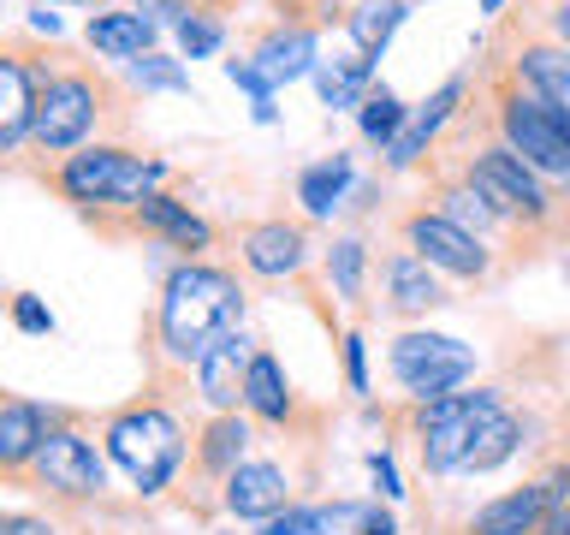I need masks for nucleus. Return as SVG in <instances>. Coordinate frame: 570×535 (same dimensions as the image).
Here are the masks:
<instances>
[{"label": "nucleus", "mask_w": 570, "mask_h": 535, "mask_svg": "<svg viewBox=\"0 0 570 535\" xmlns=\"http://www.w3.org/2000/svg\"><path fill=\"white\" fill-rule=\"evenodd\" d=\"M244 410H249V417H262V422H292L297 392H292V381H285V369H279L274 351L249 357V369H244Z\"/></svg>", "instance_id": "a211bd4d"}, {"label": "nucleus", "mask_w": 570, "mask_h": 535, "mask_svg": "<svg viewBox=\"0 0 570 535\" xmlns=\"http://www.w3.org/2000/svg\"><path fill=\"white\" fill-rule=\"evenodd\" d=\"M511 78L523 84V89H534V96L570 107V48L564 42H523Z\"/></svg>", "instance_id": "6ab92c4d"}, {"label": "nucleus", "mask_w": 570, "mask_h": 535, "mask_svg": "<svg viewBox=\"0 0 570 535\" xmlns=\"http://www.w3.org/2000/svg\"><path fill=\"white\" fill-rule=\"evenodd\" d=\"M404 101L399 96H392V89H368V96H363V137L368 143H392V137H399L404 132Z\"/></svg>", "instance_id": "7c9ffc66"}, {"label": "nucleus", "mask_w": 570, "mask_h": 535, "mask_svg": "<svg viewBox=\"0 0 570 535\" xmlns=\"http://www.w3.org/2000/svg\"><path fill=\"white\" fill-rule=\"evenodd\" d=\"M137 78H142V84H160V89H178V84H185V78H178V66H167L160 54H142V60H137Z\"/></svg>", "instance_id": "e433bc0d"}, {"label": "nucleus", "mask_w": 570, "mask_h": 535, "mask_svg": "<svg viewBox=\"0 0 570 535\" xmlns=\"http://www.w3.org/2000/svg\"><path fill=\"white\" fill-rule=\"evenodd\" d=\"M249 339L244 333H226L220 346L203 351V363H196V387H203V399L214 410H238L244 405V369H249Z\"/></svg>", "instance_id": "2eb2a0df"}, {"label": "nucleus", "mask_w": 570, "mask_h": 535, "mask_svg": "<svg viewBox=\"0 0 570 535\" xmlns=\"http://www.w3.org/2000/svg\"><path fill=\"white\" fill-rule=\"evenodd\" d=\"M517 446H523V422H517L511 410L499 405L493 417L475 428V446H470V458H463V470H470V476H488V470H499V464L517 453Z\"/></svg>", "instance_id": "a878e982"}, {"label": "nucleus", "mask_w": 570, "mask_h": 535, "mask_svg": "<svg viewBox=\"0 0 570 535\" xmlns=\"http://www.w3.org/2000/svg\"><path fill=\"white\" fill-rule=\"evenodd\" d=\"M399 18H404V0H363L356 12H345V30H351L356 54H363V60H374V54L392 42Z\"/></svg>", "instance_id": "cd10ccee"}, {"label": "nucleus", "mask_w": 570, "mask_h": 535, "mask_svg": "<svg viewBox=\"0 0 570 535\" xmlns=\"http://www.w3.org/2000/svg\"><path fill=\"white\" fill-rule=\"evenodd\" d=\"M499 7H505V0H481V12H499Z\"/></svg>", "instance_id": "a19ab883"}, {"label": "nucleus", "mask_w": 570, "mask_h": 535, "mask_svg": "<svg viewBox=\"0 0 570 535\" xmlns=\"http://www.w3.org/2000/svg\"><path fill=\"white\" fill-rule=\"evenodd\" d=\"M42 84L24 54H0V149H12L18 137L36 132V101H42Z\"/></svg>", "instance_id": "4468645a"}, {"label": "nucleus", "mask_w": 570, "mask_h": 535, "mask_svg": "<svg viewBox=\"0 0 570 535\" xmlns=\"http://www.w3.org/2000/svg\"><path fill=\"white\" fill-rule=\"evenodd\" d=\"M338 517H345V512H327V506H285L279 517H267V524H262V535H333V524H338Z\"/></svg>", "instance_id": "2f4dec72"}, {"label": "nucleus", "mask_w": 570, "mask_h": 535, "mask_svg": "<svg viewBox=\"0 0 570 535\" xmlns=\"http://www.w3.org/2000/svg\"><path fill=\"white\" fill-rule=\"evenodd\" d=\"M89 48L96 54H114V60H131V54H149L155 42V18L149 12H101L89 18Z\"/></svg>", "instance_id": "5701e85b"}, {"label": "nucleus", "mask_w": 570, "mask_h": 535, "mask_svg": "<svg viewBox=\"0 0 570 535\" xmlns=\"http://www.w3.org/2000/svg\"><path fill=\"white\" fill-rule=\"evenodd\" d=\"M30 481L60 499H96L107 488V464L96 458V446L78 428H48L42 453L30 458Z\"/></svg>", "instance_id": "1a4fd4ad"}, {"label": "nucleus", "mask_w": 570, "mask_h": 535, "mask_svg": "<svg viewBox=\"0 0 570 535\" xmlns=\"http://www.w3.org/2000/svg\"><path fill=\"white\" fill-rule=\"evenodd\" d=\"M356 535H399V524H392V512H363Z\"/></svg>", "instance_id": "58836bf2"}, {"label": "nucleus", "mask_w": 570, "mask_h": 535, "mask_svg": "<svg viewBox=\"0 0 570 535\" xmlns=\"http://www.w3.org/2000/svg\"><path fill=\"white\" fill-rule=\"evenodd\" d=\"M285 506H292V481H285L279 464L244 458L238 470L226 476V512L232 517H256V524H267V517H279Z\"/></svg>", "instance_id": "ddd939ff"}, {"label": "nucleus", "mask_w": 570, "mask_h": 535, "mask_svg": "<svg viewBox=\"0 0 570 535\" xmlns=\"http://www.w3.org/2000/svg\"><path fill=\"white\" fill-rule=\"evenodd\" d=\"M238 328H244L238 274L208 268V262L173 268L167 292H160V310H155V333H160V351H167L178 369H196L208 346H220V339L238 333Z\"/></svg>", "instance_id": "f257e3e1"}, {"label": "nucleus", "mask_w": 570, "mask_h": 535, "mask_svg": "<svg viewBox=\"0 0 570 535\" xmlns=\"http://www.w3.org/2000/svg\"><path fill=\"white\" fill-rule=\"evenodd\" d=\"M493 132H499V143H511L547 185L570 191V107L505 78L493 89Z\"/></svg>", "instance_id": "f03ea898"}, {"label": "nucleus", "mask_w": 570, "mask_h": 535, "mask_svg": "<svg viewBox=\"0 0 570 535\" xmlns=\"http://www.w3.org/2000/svg\"><path fill=\"white\" fill-rule=\"evenodd\" d=\"M541 517H547L541 481H523V488L488 499V506L470 517V535H534V529H541Z\"/></svg>", "instance_id": "dca6fc26"}, {"label": "nucleus", "mask_w": 570, "mask_h": 535, "mask_svg": "<svg viewBox=\"0 0 570 535\" xmlns=\"http://www.w3.org/2000/svg\"><path fill=\"white\" fill-rule=\"evenodd\" d=\"M434 208H440L452 226L475 232V239H481V232H493V226H505V221H499V208H493V203H488V196H481L475 185H470V173L445 178V185H440V196H434Z\"/></svg>", "instance_id": "393cba45"}, {"label": "nucleus", "mask_w": 570, "mask_h": 535, "mask_svg": "<svg viewBox=\"0 0 570 535\" xmlns=\"http://www.w3.org/2000/svg\"><path fill=\"white\" fill-rule=\"evenodd\" d=\"M368 66L374 60H333V66H315V89H321V101L327 107H351V101H363V89H368Z\"/></svg>", "instance_id": "c756f323"}, {"label": "nucleus", "mask_w": 570, "mask_h": 535, "mask_svg": "<svg viewBox=\"0 0 570 535\" xmlns=\"http://www.w3.org/2000/svg\"><path fill=\"white\" fill-rule=\"evenodd\" d=\"M404 244L416 250V256L428 268H440V274H452V280H488L493 274V256H488V244L475 239V232H463L452 226L440 208H416V214H404Z\"/></svg>", "instance_id": "6e6552de"}, {"label": "nucleus", "mask_w": 570, "mask_h": 535, "mask_svg": "<svg viewBox=\"0 0 570 535\" xmlns=\"http://www.w3.org/2000/svg\"><path fill=\"white\" fill-rule=\"evenodd\" d=\"M137 226L160 232V239L178 244V250H208L214 244V226L203 221V214H190L185 203H173V196H149V203L137 208Z\"/></svg>", "instance_id": "4be33fe9"}, {"label": "nucleus", "mask_w": 570, "mask_h": 535, "mask_svg": "<svg viewBox=\"0 0 570 535\" xmlns=\"http://www.w3.org/2000/svg\"><path fill=\"white\" fill-rule=\"evenodd\" d=\"M256 71H262L267 84H292V78H303V71H315V30L309 25L274 30L256 48Z\"/></svg>", "instance_id": "412c9836"}, {"label": "nucleus", "mask_w": 570, "mask_h": 535, "mask_svg": "<svg viewBox=\"0 0 570 535\" xmlns=\"http://www.w3.org/2000/svg\"><path fill=\"white\" fill-rule=\"evenodd\" d=\"M238 256L256 280H292L309 262V232L297 221H256V226H244Z\"/></svg>", "instance_id": "9b49d317"}, {"label": "nucleus", "mask_w": 570, "mask_h": 535, "mask_svg": "<svg viewBox=\"0 0 570 535\" xmlns=\"http://www.w3.org/2000/svg\"><path fill=\"white\" fill-rule=\"evenodd\" d=\"M160 160H142L131 149H83L60 167V191L71 203H114V208H142L155 196Z\"/></svg>", "instance_id": "423d86ee"}, {"label": "nucleus", "mask_w": 570, "mask_h": 535, "mask_svg": "<svg viewBox=\"0 0 570 535\" xmlns=\"http://www.w3.org/2000/svg\"><path fill=\"white\" fill-rule=\"evenodd\" d=\"M505 405L493 387H475V392H445V399H422L416 417H410V435H416V453H422V470L434 476H452L463 470L475 446V428Z\"/></svg>", "instance_id": "39448f33"}, {"label": "nucleus", "mask_w": 570, "mask_h": 535, "mask_svg": "<svg viewBox=\"0 0 570 535\" xmlns=\"http://www.w3.org/2000/svg\"><path fill=\"white\" fill-rule=\"evenodd\" d=\"M0 535H60V529L36 512H0Z\"/></svg>", "instance_id": "f704fd0d"}, {"label": "nucleus", "mask_w": 570, "mask_h": 535, "mask_svg": "<svg viewBox=\"0 0 570 535\" xmlns=\"http://www.w3.org/2000/svg\"><path fill=\"white\" fill-rule=\"evenodd\" d=\"M42 440H48L42 405H24V399H7V405H0V476L30 470V458L42 453Z\"/></svg>", "instance_id": "f3484780"}, {"label": "nucleus", "mask_w": 570, "mask_h": 535, "mask_svg": "<svg viewBox=\"0 0 570 535\" xmlns=\"http://www.w3.org/2000/svg\"><path fill=\"white\" fill-rule=\"evenodd\" d=\"M547 18H552V30H559V42L570 48V0H559V7H552Z\"/></svg>", "instance_id": "ea45409f"}, {"label": "nucleus", "mask_w": 570, "mask_h": 535, "mask_svg": "<svg viewBox=\"0 0 570 535\" xmlns=\"http://www.w3.org/2000/svg\"><path fill=\"white\" fill-rule=\"evenodd\" d=\"M381 292H386V310L392 315H428L445 303V285H440V268H428L410 244L386 250L381 256Z\"/></svg>", "instance_id": "f8f14e48"}, {"label": "nucleus", "mask_w": 570, "mask_h": 535, "mask_svg": "<svg viewBox=\"0 0 570 535\" xmlns=\"http://www.w3.org/2000/svg\"><path fill=\"white\" fill-rule=\"evenodd\" d=\"M345 381H351V392H368V357H363V333H345Z\"/></svg>", "instance_id": "72a5a7b5"}, {"label": "nucleus", "mask_w": 570, "mask_h": 535, "mask_svg": "<svg viewBox=\"0 0 570 535\" xmlns=\"http://www.w3.org/2000/svg\"><path fill=\"white\" fill-rule=\"evenodd\" d=\"M178 48H185V60H203V54L220 48V25L203 12H190V18H178Z\"/></svg>", "instance_id": "473e14b6"}, {"label": "nucleus", "mask_w": 570, "mask_h": 535, "mask_svg": "<svg viewBox=\"0 0 570 535\" xmlns=\"http://www.w3.org/2000/svg\"><path fill=\"white\" fill-rule=\"evenodd\" d=\"M203 7H226V0H203Z\"/></svg>", "instance_id": "79ce46f5"}, {"label": "nucleus", "mask_w": 570, "mask_h": 535, "mask_svg": "<svg viewBox=\"0 0 570 535\" xmlns=\"http://www.w3.org/2000/svg\"><path fill=\"white\" fill-rule=\"evenodd\" d=\"M107 453L142 494H160L173 481L178 458H185V435L160 405H131L119 417H107Z\"/></svg>", "instance_id": "20e7f679"}, {"label": "nucleus", "mask_w": 570, "mask_h": 535, "mask_svg": "<svg viewBox=\"0 0 570 535\" xmlns=\"http://www.w3.org/2000/svg\"><path fill=\"white\" fill-rule=\"evenodd\" d=\"M458 96H463V84L452 78V84H440V96H434V101H422V114H416V119H404V132L392 137V155H386L392 167H410V160L428 149V137H434L440 125H445V114L458 107Z\"/></svg>", "instance_id": "b1692460"}, {"label": "nucleus", "mask_w": 570, "mask_h": 535, "mask_svg": "<svg viewBox=\"0 0 570 535\" xmlns=\"http://www.w3.org/2000/svg\"><path fill=\"white\" fill-rule=\"evenodd\" d=\"M392 381H399L410 399H445L452 387H463L475 374V346H463L452 333H399L386 351Z\"/></svg>", "instance_id": "0eeeda50"}, {"label": "nucleus", "mask_w": 570, "mask_h": 535, "mask_svg": "<svg viewBox=\"0 0 570 535\" xmlns=\"http://www.w3.org/2000/svg\"><path fill=\"white\" fill-rule=\"evenodd\" d=\"M12 321H18L24 333H48V328H53V315H48L36 298H12Z\"/></svg>", "instance_id": "c9c22d12"}, {"label": "nucleus", "mask_w": 570, "mask_h": 535, "mask_svg": "<svg viewBox=\"0 0 570 535\" xmlns=\"http://www.w3.org/2000/svg\"><path fill=\"white\" fill-rule=\"evenodd\" d=\"M463 173H470V185L499 208V221H505V226H523V232H547L552 226V208H559V203H552V185L511 149V143L488 137L470 155V167H463Z\"/></svg>", "instance_id": "7ed1b4c3"}, {"label": "nucleus", "mask_w": 570, "mask_h": 535, "mask_svg": "<svg viewBox=\"0 0 570 535\" xmlns=\"http://www.w3.org/2000/svg\"><path fill=\"white\" fill-rule=\"evenodd\" d=\"M351 185V155H333V160H315V167H303L297 178V203L315 214V221H327L338 208V196Z\"/></svg>", "instance_id": "bb28decb"}, {"label": "nucleus", "mask_w": 570, "mask_h": 535, "mask_svg": "<svg viewBox=\"0 0 570 535\" xmlns=\"http://www.w3.org/2000/svg\"><path fill=\"white\" fill-rule=\"evenodd\" d=\"M368 470H374V481H381V494H399V470H392V458H386V453H374V458H368Z\"/></svg>", "instance_id": "4c0bfd02"}, {"label": "nucleus", "mask_w": 570, "mask_h": 535, "mask_svg": "<svg viewBox=\"0 0 570 535\" xmlns=\"http://www.w3.org/2000/svg\"><path fill=\"white\" fill-rule=\"evenodd\" d=\"M327 280L345 303H363V292H368V244L363 239H338L327 250Z\"/></svg>", "instance_id": "c85d7f7f"}, {"label": "nucleus", "mask_w": 570, "mask_h": 535, "mask_svg": "<svg viewBox=\"0 0 570 535\" xmlns=\"http://www.w3.org/2000/svg\"><path fill=\"white\" fill-rule=\"evenodd\" d=\"M244 453H249V422L238 417V410H220V417L203 428V440H196V470L226 481L244 464Z\"/></svg>", "instance_id": "aec40b11"}, {"label": "nucleus", "mask_w": 570, "mask_h": 535, "mask_svg": "<svg viewBox=\"0 0 570 535\" xmlns=\"http://www.w3.org/2000/svg\"><path fill=\"white\" fill-rule=\"evenodd\" d=\"M89 125H96V84L78 78V71H66V78H48L42 84V101H36V143L42 149H71Z\"/></svg>", "instance_id": "9d476101"}]
</instances>
